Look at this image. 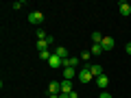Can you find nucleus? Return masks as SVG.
Masks as SVG:
<instances>
[{"label": "nucleus", "mask_w": 131, "mask_h": 98, "mask_svg": "<svg viewBox=\"0 0 131 98\" xmlns=\"http://www.w3.org/2000/svg\"><path fill=\"white\" fill-rule=\"evenodd\" d=\"M28 22L31 24H42L44 22V13L42 11H31V13H28Z\"/></svg>", "instance_id": "nucleus-1"}, {"label": "nucleus", "mask_w": 131, "mask_h": 98, "mask_svg": "<svg viewBox=\"0 0 131 98\" xmlns=\"http://www.w3.org/2000/svg\"><path fill=\"white\" fill-rule=\"evenodd\" d=\"M48 65H50L52 70H57V68H63V59H61V57H57L55 52H52V57L48 59Z\"/></svg>", "instance_id": "nucleus-2"}, {"label": "nucleus", "mask_w": 131, "mask_h": 98, "mask_svg": "<svg viewBox=\"0 0 131 98\" xmlns=\"http://www.w3.org/2000/svg\"><path fill=\"white\" fill-rule=\"evenodd\" d=\"M85 68L92 72V76H101V74H103V65H98V63H88Z\"/></svg>", "instance_id": "nucleus-3"}, {"label": "nucleus", "mask_w": 131, "mask_h": 98, "mask_svg": "<svg viewBox=\"0 0 131 98\" xmlns=\"http://www.w3.org/2000/svg\"><path fill=\"white\" fill-rule=\"evenodd\" d=\"M101 46H103L105 52H109L114 46H116V42H114V37H103V42H101Z\"/></svg>", "instance_id": "nucleus-4"}, {"label": "nucleus", "mask_w": 131, "mask_h": 98, "mask_svg": "<svg viewBox=\"0 0 131 98\" xmlns=\"http://www.w3.org/2000/svg\"><path fill=\"white\" fill-rule=\"evenodd\" d=\"M79 81L81 83H90V81H92V72H90L88 68H83V70L79 72Z\"/></svg>", "instance_id": "nucleus-5"}, {"label": "nucleus", "mask_w": 131, "mask_h": 98, "mask_svg": "<svg viewBox=\"0 0 131 98\" xmlns=\"http://www.w3.org/2000/svg\"><path fill=\"white\" fill-rule=\"evenodd\" d=\"M96 85L101 89H107V85H109V76L107 74H101V76H96Z\"/></svg>", "instance_id": "nucleus-6"}, {"label": "nucleus", "mask_w": 131, "mask_h": 98, "mask_svg": "<svg viewBox=\"0 0 131 98\" xmlns=\"http://www.w3.org/2000/svg\"><path fill=\"white\" fill-rule=\"evenodd\" d=\"M118 7H120V15H122V18H129V15H131V5H129V2H120Z\"/></svg>", "instance_id": "nucleus-7"}, {"label": "nucleus", "mask_w": 131, "mask_h": 98, "mask_svg": "<svg viewBox=\"0 0 131 98\" xmlns=\"http://www.w3.org/2000/svg\"><path fill=\"white\" fill-rule=\"evenodd\" d=\"M79 61L81 59H77V57H68V59H63V68H77Z\"/></svg>", "instance_id": "nucleus-8"}, {"label": "nucleus", "mask_w": 131, "mask_h": 98, "mask_svg": "<svg viewBox=\"0 0 131 98\" xmlns=\"http://www.w3.org/2000/svg\"><path fill=\"white\" fill-rule=\"evenodd\" d=\"M55 55H57V57H61V59H68V57H70L66 46H57V48H55Z\"/></svg>", "instance_id": "nucleus-9"}, {"label": "nucleus", "mask_w": 131, "mask_h": 98, "mask_svg": "<svg viewBox=\"0 0 131 98\" xmlns=\"http://www.w3.org/2000/svg\"><path fill=\"white\" fill-rule=\"evenodd\" d=\"M48 92H50V94H59V92H61V83L50 81V83H48Z\"/></svg>", "instance_id": "nucleus-10"}, {"label": "nucleus", "mask_w": 131, "mask_h": 98, "mask_svg": "<svg viewBox=\"0 0 131 98\" xmlns=\"http://www.w3.org/2000/svg\"><path fill=\"white\" fill-rule=\"evenodd\" d=\"M61 92H63V94H70L72 92V81H61Z\"/></svg>", "instance_id": "nucleus-11"}, {"label": "nucleus", "mask_w": 131, "mask_h": 98, "mask_svg": "<svg viewBox=\"0 0 131 98\" xmlns=\"http://www.w3.org/2000/svg\"><path fill=\"white\" fill-rule=\"evenodd\" d=\"M63 76L66 81H72L74 79V68H63Z\"/></svg>", "instance_id": "nucleus-12"}, {"label": "nucleus", "mask_w": 131, "mask_h": 98, "mask_svg": "<svg viewBox=\"0 0 131 98\" xmlns=\"http://www.w3.org/2000/svg\"><path fill=\"white\" fill-rule=\"evenodd\" d=\"M50 57H52V50H50V48H46V50H39V59H50Z\"/></svg>", "instance_id": "nucleus-13"}, {"label": "nucleus", "mask_w": 131, "mask_h": 98, "mask_svg": "<svg viewBox=\"0 0 131 98\" xmlns=\"http://www.w3.org/2000/svg\"><path fill=\"white\" fill-rule=\"evenodd\" d=\"M101 42H103V35H101L98 31H94L92 33V44H101Z\"/></svg>", "instance_id": "nucleus-14"}, {"label": "nucleus", "mask_w": 131, "mask_h": 98, "mask_svg": "<svg viewBox=\"0 0 131 98\" xmlns=\"http://www.w3.org/2000/svg\"><path fill=\"white\" fill-rule=\"evenodd\" d=\"M101 52H105L103 46L101 44H92V55H101Z\"/></svg>", "instance_id": "nucleus-15"}, {"label": "nucleus", "mask_w": 131, "mask_h": 98, "mask_svg": "<svg viewBox=\"0 0 131 98\" xmlns=\"http://www.w3.org/2000/svg\"><path fill=\"white\" fill-rule=\"evenodd\" d=\"M48 48V42L46 39H37V50H46Z\"/></svg>", "instance_id": "nucleus-16"}, {"label": "nucleus", "mask_w": 131, "mask_h": 98, "mask_svg": "<svg viewBox=\"0 0 131 98\" xmlns=\"http://www.w3.org/2000/svg\"><path fill=\"white\" fill-rule=\"evenodd\" d=\"M22 7H24V0H15L13 5H11V9H15V11H18V9H22Z\"/></svg>", "instance_id": "nucleus-17"}, {"label": "nucleus", "mask_w": 131, "mask_h": 98, "mask_svg": "<svg viewBox=\"0 0 131 98\" xmlns=\"http://www.w3.org/2000/svg\"><path fill=\"white\" fill-rule=\"evenodd\" d=\"M79 59L88 63V61H90V50H83V52H81V57H79Z\"/></svg>", "instance_id": "nucleus-18"}, {"label": "nucleus", "mask_w": 131, "mask_h": 98, "mask_svg": "<svg viewBox=\"0 0 131 98\" xmlns=\"http://www.w3.org/2000/svg\"><path fill=\"white\" fill-rule=\"evenodd\" d=\"M46 37H48L46 33H44V31H42V28H37V39H46Z\"/></svg>", "instance_id": "nucleus-19"}, {"label": "nucleus", "mask_w": 131, "mask_h": 98, "mask_svg": "<svg viewBox=\"0 0 131 98\" xmlns=\"http://www.w3.org/2000/svg\"><path fill=\"white\" fill-rule=\"evenodd\" d=\"M98 98H112V94H109V92H103V94H101Z\"/></svg>", "instance_id": "nucleus-20"}, {"label": "nucleus", "mask_w": 131, "mask_h": 98, "mask_svg": "<svg viewBox=\"0 0 131 98\" xmlns=\"http://www.w3.org/2000/svg\"><path fill=\"white\" fill-rule=\"evenodd\" d=\"M68 96H70V98H79V94H77V92H74V89H72V92H70V94H68Z\"/></svg>", "instance_id": "nucleus-21"}, {"label": "nucleus", "mask_w": 131, "mask_h": 98, "mask_svg": "<svg viewBox=\"0 0 131 98\" xmlns=\"http://www.w3.org/2000/svg\"><path fill=\"white\" fill-rule=\"evenodd\" d=\"M125 50H127V55H131V42H129V44L125 46Z\"/></svg>", "instance_id": "nucleus-22"}, {"label": "nucleus", "mask_w": 131, "mask_h": 98, "mask_svg": "<svg viewBox=\"0 0 131 98\" xmlns=\"http://www.w3.org/2000/svg\"><path fill=\"white\" fill-rule=\"evenodd\" d=\"M59 98H70V96H68V94H59Z\"/></svg>", "instance_id": "nucleus-23"}, {"label": "nucleus", "mask_w": 131, "mask_h": 98, "mask_svg": "<svg viewBox=\"0 0 131 98\" xmlns=\"http://www.w3.org/2000/svg\"><path fill=\"white\" fill-rule=\"evenodd\" d=\"M50 98H59V94H50Z\"/></svg>", "instance_id": "nucleus-24"}]
</instances>
